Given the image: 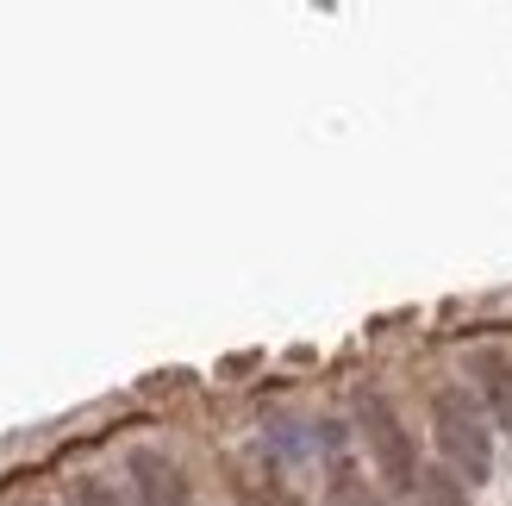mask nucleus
<instances>
[{
	"label": "nucleus",
	"mask_w": 512,
	"mask_h": 506,
	"mask_svg": "<svg viewBox=\"0 0 512 506\" xmlns=\"http://www.w3.org/2000/svg\"><path fill=\"white\" fill-rule=\"evenodd\" d=\"M431 438H438L444 463L463 475V482H488L494 475V419L475 394L444 388L431 400Z\"/></svg>",
	"instance_id": "nucleus-1"
},
{
	"label": "nucleus",
	"mask_w": 512,
	"mask_h": 506,
	"mask_svg": "<svg viewBox=\"0 0 512 506\" xmlns=\"http://www.w3.org/2000/svg\"><path fill=\"white\" fill-rule=\"evenodd\" d=\"M356 425H363V444H369V463L381 469V482L400 488V494H413L419 475H425V469H419V444H413V432H406L400 413H394L375 388L356 394Z\"/></svg>",
	"instance_id": "nucleus-2"
},
{
	"label": "nucleus",
	"mask_w": 512,
	"mask_h": 506,
	"mask_svg": "<svg viewBox=\"0 0 512 506\" xmlns=\"http://www.w3.org/2000/svg\"><path fill=\"white\" fill-rule=\"evenodd\" d=\"M469 375H475V388H481V407H488L494 432L512 438V350H475Z\"/></svg>",
	"instance_id": "nucleus-3"
},
{
	"label": "nucleus",
	"mask_w": 512,
	"mask_h": 506,
	"mask_svg": "<svg viewBox=\"0 0 512 506\" xmlns=\"http://www.w3.org/2000/svg\"><path fill=\"white\" fill-rule=\"evenodd\" d=\"M132 494L138 506H188V475L163 450H132Z\"/></svg>",
	"instance_id": "nucleus-4"
},
{
	"label": "nucleus",
	"mask_w": 512,
	"mask_h": 506,
	"mask_svg": "<svg viewBox=\"0 0 512 506\" xmlns=\"http://www.w3.org/2000/svg\"><path fill=\"white\" fill-rule=\"evenodd\" d=\"M325 506H388L375 494V482L363 469H350V463H338L331 469V482H325Z\"/></svg>",
	"instance_id": "nucleus-5"
},
{
	"label": "nucleus",
	"mask_w": 512,
	"mask_h": 506,
	"mask_svg": "<svg viewBox=\"0 0 512 506\" xmlns=\"http://www.w3.org/2000/svg\"><path fill=\"white\" fill-rule=\"evenodd\" d=\"M419 500L425 506H469V488L456 469H431V475H419Z\"/></svg>",
	"instance_id": "nucleus-6"
},
{
	"label": "nucleus",
	"mask_w": 512,
	"mask_h": 506,
	"mask_svg": "<svg viewBox=\"0 0 512 506\" xmlns=\"http://www.w3.org/2000/svg\"><path fill=\"white\" fill-rule=\"evenodd\" d=\"M75 506H125V500L100 482V475H82V482H75Z\"/></svg>",
	"instance_id": "nucleus-7"
},
{
	"label": "nucleus",
	"mask_w": 512,
	"mask_h": 506,
	"mask_svg": "<svg viewBox=\"0 0 512 506\" xmlns=\"http://www.w3.org/2000/svg\"><path fill=\"white\" fill-rule=\"evenodd\" d=\"M244 506H300V500L281 488H244Z\"/></svg>",
	"instance_id": "nucleus-8"
},
{
	"label": "nucleus",
	"mask_w": 512,
	"mask_h": 506,
	"mask_svg": "<svg viewBox=\"0 0 512 506\" xmlns=\"http://www.w3.org/2000/svg\"><path fill=\"white\" fill-rule=\"evenodd\" d=\"M19 506H44V500H19Z\"/></svg>",
	"instance_id": "nucleus-9"
}]
</instances>
